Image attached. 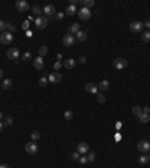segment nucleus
Wrapping results in <instances>:
<instances>
[{"instance_id":"obj_35","label":"nucleus","mask_w":150,"mask_h":168,"mask_svg":"<svg viewBox=\"0 0 150 168\" xmlns=\"http://www.w3.org/2000/svg\"><path fill=\"white\" fill-rule=\"evenodd\" d=\"M14 123V119H12L11 116H8V117H5V122H3V125H6V126H9V125H12Z\"/></svg>"},{"instance_id":"obj_47","label":"nucleus","mask_w":150,"mask_h":168,"mask_svg":"<svg viewBox=\"0 0 150 168\" xmlns=\"http://www.w3.org/2000/svg\"><path fill=\"white\" fill-rule=\"evenodd\" d=\"M3 126H5V125H3L2 122H0V132H2V131H3Z\"/></svg>"},{"instance_id":"obj_1","label":"nucleus","mask_w":150,"mask_h":168,"mask_svg":"<svg viewBox=\"0 0 150 168\" xmlns=\"http://www.w3.org/2000/svg\"><path fill=\"white\" fill-rule=\"evenodd\" d=\"M113 66H114L116 69L122 71V69H125L126 66H128V60H126V59H123V57H117V59H114V60H113Z\"/></svg>"},{"instance_id":"obj_22","label":"nucleus","mask_w":150,"mask_h":168,"mask_svg":"<svg viewBox=\"0 0 150 168\" xmlns=\"http://www.w3.org/2000/svg\"><path fill=\"white\" fill-rule=\"evenodd\" d=\"M11 87H12V80H11V78L3 80V83H2V89H3V90H9Z\"/></svg>"},{"instance_id":"obj_2","label":"nucleus","mask_w":150,"mask_h":168,"mask_svg":"<svg viewBox=\"0 0 150 168\" xmlns=\"http://www.w3.org/2000/svg\"><path fill=\"white\" fill-rule=\"evenodd\" d=\"M75 35H71V33H66V35L63 36V45L68 47V48H71V47L75 45Z\"/></svg>"},{"instance_id":"obj_16","label":"nucleus","mask_w":150,"mask_h":168,"mask_svg":"<svg viewBox=\"0 0 150 168\" xmlns=\"http://www.w3.org/2000/svg\"><path fill=\"white\" fill-rule=\"evenodd\" d=\"M33 66H35V69H38V71H42V69H44V59L38 56V57L33 60Z\"/></svg>"},{"instance_id":"obj_26","label":"nucleus","mask_w":150,"mask_h":168,"mask_svg":"<svg viewBox=\"0 0 150 168\" xmlns=\"http://www.w3.org/2000/svg\"><path fill=\"white\" fill-rule=\"evenodd\" d=\"M63 117H65V120H72L74 119V113L71 111V110H66L63 113Z\"/></svg>"},{"instance_id":"obj_18","label":"nucleus","mask_w":150,"mask_h":168,"mask_svg":"<svg viewBox=\"0 0 150 168\" xmlns=\"http://www.w3.org/2000/svg\"><path fill=\"white\" fill-rule=\"evenodd\" d=\"M98 89L102 90V92L108 90V89H110V81H108V80H102V81H101L99 84H98Z\"/></svg>"},{"instance_id":"obj_27","label":"nucleus","mask_w":150,"mask_h":168,"mask_svg":"<svg viewBox=\"0 0 150 168\" xmlns=\"http://www.w3.org/2000/svg\"><path fill=\"white\" fill-rule=\"evenodd\" d=\"M132 113L135 114L137 117H140L141 114H143V108H141V107H138V105H135L134 108H132Z\"/></svg>"},{"instance_id":"obj_44","label":"nucleus","mask_w":150,"mask_h":168,"mask_svg":"<svg viewBox=\"0 0 150 168\" xmlns=\"http://www.w3.org/2000/svg\"><path fill=\"white\" fill-rule=\"evenodd\" d=\"M143 113H144V114H149V113H150V108H149V107H144V108H143Z\"/></svg>"},{"instance_id":"obj_24","label":"nucleus","mask_w":150,"mask_h":168,"mask_svg":"<svg viewBox=\"0 0 150 168\" xmlns=\"http://www.w3.org/2000/svg\"><path fill=\"white\" fill-rule=\"evenodd\" d=\"M81 5H83V8L90 9V8H93V6H95V2H93V0H81Z\"/></svg>"},{"instance_id":"obj_41","label":"nucleus","mask_w":150,"mask_h":168,"mask_svg":"<svg viewBox=\"0 0 150 168\" xmlns=\"http://www.w3.org/2000/svg\"><path fill=\"white\" fill-rule=\"evenodd\" d=\"M60 68H62V62H56V63H54V71L57 72Z\"/></svg>"},{"instance_id":"obj_36","label":"nucleus","mask_w":150,"mask_h":168,"mask_svg":"<svg viewBox=\"0 0 150 168\" xmlns=\"http://www.w3.org/2000/svg\"><path fill=\"white\" fill-rule=\"evenodd\" d=\"M41 138V134H39L38 131H33L32 132V141H36V140H39Z\"/></svg>"},{"instance_id":"obj_37","label":"nucleus","mask_w":150,"mask_h":168,"mask_svg":"<svg viewBox=\"0 0 150 168\" xmlns=\"http://www.w3.org/2000/svg\"><path fill=\"white\" fill-rule=\"evenodd\" d=\"M63 17H65L63 12H57V14H56V20H57V21H60V20H63Z\"/></svg>"},{"instance_id":"obj_23","label":"nucleus","mask_w":150,"mask_h":168,"mask_svg":"<svg viewBox=\"0 0 150 168\" xmlns=\"http://www.w3.org/2000/svg\"><path fill=\"white\" fill-rule=\"evenodd\" d=\"M38 51H39V57H44V56L48 54V47L47 45H41L38 48Z\"/></svg>"},{"instance_id":"obj_43","label":"nucleus","mask_w":150,"mask_h":168,"mask_svg":"<svg viewBox=\"0 0 150 168\" xmlns=\"http://www.w3.org/2000/svg\"><path fill=\"white\" fill-rule=\"evenodd\" d=\"M86 60H87V59H86V57H84V56H81V57H80V59H78V62H80V63H81V65H84V63H86Z\"/></svg>"},{"instance_id":"obj_31","label":"nucleus","mask_w":150,"mask_h":168,"mask_svg":"<svg viewBox=\"0 0 150 168\" xmlns=\"http://www.w3.org/2000/svg\"><path fill=\"white\" fill-rule=\"evenodd\" d=\"M21 60H24V62H29V60H32V53L30 51H26L24 54L21 56Z\"/></svg>"},{"instance_id":"obj_49","label":"nucleus","mask_w":150,"mask_h":168,"mask_svg":"<svg viewBox=\"0 0 150 168\" xmlns=\"http://www.w3.org/2000/svg\"><path fill=\"white\" fill-rule=\"evenodd\" d=\"M2 119H3V113H2V111H0V120H2Z\"/></svg>"},{"instance_id":"obj_38","label":"nucleus","mask_w":150,"mask_h":168,"mask_svg":"<svg viewBox=\"0 0 150 168\" xmlns=\"http://www.w3.org/2000/svg\"><path fill=\"white\" fill-rule=\"evenodd\" d=\"M78 161H80V164H81V165H84V164H87V162H89V161H87V156H81Z\"/></svg>"},{"instance_id":"obj_17","label":"nucleus","mask_w":150,"mask_h":168,"mask_svg":"<svg viewBox=\"0 0 150 168\" xmlns=\"http://www.w3.org/2000/svg\"><path fill=\"white\" fill-rule=\"evenodd\" d=\"M75 60L74 59H66V60H63V66H65V68H66V69H74L75 68Z\"/></svg>"},{"instance_id":"obj_15","label":"nucleus","mask_w":150,"mask_h":168,"mask_svg":"<svg viewBox=\"0 0 150 168\" xmlns=\"http://www.w3.org/2000/svg\"><path fill=\"white\" fill-rule=\"evenodd\" d=\"M87 36H89L87 30H80V32L75 35V39H77L78 42H83V41H86V39H87Z\"/></svg>"},{"instance_id":"obj_8","label":"nucleus","mask_w":150,"mask_h":168,"mask_svg":"<svg viewBox=\"0 0 150 168\" xmlns=\"http://www.w3.org/2000/svg\"><path fill=\"white\" fill-rule=\"evenodd\" d=\"M78 17H80V20H83V21H87V20H90V17H92V11L87 9V8H81L78 11Z\"/></svg>"},{"instance_id":"obj_21","label":"nucleus","mask_w":150,"mask_h":168,"mask_svg":"<svg viewBox=\"0 0 150 168\" xmlns=\"http://www.w3.org/2000/svg\"><path fill=\"white\" fill-rule=\"evenodd\" d=\"M75 12L78 14V9H77L75 5H69L66 8V15H75Z\"/></svg>"},{"instance_id":"obj_5","label":"nucleus","mask_w":150,"mask_h":168,"mask_svg":"<svg viewBox=\"0 0 150 168\" xmlns=\"http://www.w3.org/2000/svg\"><path fill=\"white\" fill-rule=\"evenodd\" d=\"M62 80H63V77L60 72H51L48 75V83H51V84H59V83H62Z\"/></svg>"},{"instance_id":"obj_13","label":"nucleus","mask_w":150,"mask_h":168,"mask_svg":"<svg viewBox=\"0 0 150 168\" xmlns=\"http://www.w3.org/2000/svg\"><path fill=\"white\" fill-rule=\"evenodd\" d=\"M84 90L89 92V93H93V95H98V92H99V89H98V84H95V83L84 84Z\"/></svg>"},{"instance_id":"obj_45","label":"nucleus","mask_w":150,"mask_h":168,"mask_svg":"<svg viewBox=\"0 0 150 168\" xmlns=\"http://www.w3.org/2000/svg\"><path fill=\"white\" fill-rule=\"evenodd\" d=\"M143 24H144V27L150 29V20H147V21H146V23H143Z\"/></svg>"},{"instance_id":"obj_42","label":"nucleus","mask_w":150,"mask_h":168,"mask_svg":"<svg viewBox=\"0 0 150 168\" xmlns=\"http://www.w3.org/2000/svg\"><path fill=\"white\" fill-rule=\"evenodd\" d=\"M98 101H99L101 104H104V102H105V96H104V95H98Z\"/></svg>"},{"instance_id":"obj_29","label":"nucleus","mask_w":150,"mask_h":168,"mask_svg":"<svg viewBox=\"0 0 150 168\" xmlns=\"http://www.w3.org/2000/svg\"><path fill=\"white\" fill-rule=\"evenodd\" d=\"M15 30H17L15 24H12V23H6V32H9V33H14Z\"/></svg>"},{"instance_id":"obj_6","label":"nucleus","mask_w":150,"mask_h":168,"mask_svg":"<svg viewBox=\"0 0 150 168\" xmlns=\"http://www.w3.org/2000/svg\"><path fill=\"white\" fill-rule=\"evenodd\" d=\"M137 149L141 153H147V152H150V143L147 140H141V141H138V144H137Z\"/></svg>"},{"instance_id":"obj_20","label":"nucleus","mask_w":150,"mask_h":168,"mask_svg":"<svg viewBox=\"0 0 150 168\" xmlns=\"http://www.w3.org/2000/svg\"><path fill=\"white\" fill-rule=\"evenodd\" d=\"M80 30H81L80 29V24H77V23H72V24L69 26V33H71V35H77Z\"/></svg>"},{"instance_id":"obj_33","label":"nucleus","mask_w":150,"mask_h":168,"mask_svg":"<svg viewBox=\"0 0 150 168\" xmlns=\"http://www.w3.org/2000/svg\"><path fill=\"white\" fill-rule=\"evenodd\" d=\"M87 161H89V162H95V161H96V153H95V152H89Z\"/></svg>"},{"instance_id":"obj_28","label":"nucleus","mask_w":150,"mask_h":168,"mask_svg":"<svg viewBox=\"0 0 150 168\" xmlns=\"http://www.w3.org/2000/svg\"><path fill=\"white\" fill-rule=\"evenodd\" d=\"M140 122H141V123H149V122H150V116H149V114H144V113H143L141 116H140Z\"/></svg>"},{"instance_id":"obj_11","label":"nucleus","mask_w":150,"mask_h":168,"mask_svg":"<svg viewBox=\"0 0 150 168\" xmlns=\"http://www.w3.org/2000/svg\"><path fill=\"white\" fill-rule=\"evenodd\" d=\"M42 12L45 14V17H47V18H50V17L56 15V8H54L53 5H45L44 8H42Z\"/></svg>"},{"instance_id":"obj_19","label":"nucleus","mask_w":150,"mask_h":168,"mask_svg":"<svg viewBox=\"0 0 150 168\" xmlns=\"http://www.w3.org/2000/svg\"><path fill=\"white\" fill-rule=\"evenodd\" d=\"M138 162L141 164V165H146V164H149L150 162V156L147 153H143L141 156H138Z\"/></svg>"},{"instance_id":"obj_32","label":"nucleus","mask_w":150,"mask_h":168,"mask_svg":"<svg viewBox=\"0 0 150 168\" xmlns=\"http://www.w3.org/2000/svg\"><path fill=\"white\" fill-rule=\"evenodd\" d=\"M47 84H48V77H41L39 78V86L41 87H45Z\"/></svg>"},{"instance_id":"obj_7","label":"nucleus","mask_w":150,"mask_h":168,"mask_svg":"<svg viewBox=\"0 0 150 168\" xmlns=\"http://www.w3.org/2000/svg\"><path fill=\"white\" fill-rule=\"evenodd\" d=\"M12 39H14V35L9 33V32H6V30L0 35V42H2L3 45H9L12 42Z\"/></svg>"},{"instance_id":"obj_10","label":"nucleus","mask_w":150,"mask_h":168,"mask_svg":"<svg viewBox=\"0 0 150 168\" xmlns=\"http://www.w3.org/2000/svg\"><path fill=\"white\" fill-rule=\"evenodd\" d=\"M143 27H144V24H143L141 21H132L131 24H129V29H131L132 33H140L143 30Z\"/></svg>"},{"instance_id":"obj_46","label":"nucleus","mask_w":150,"mask_h":168,"mask_svg":"<svg viewBox=\"0 0 150 168\" xmlns=\"http://www.w3.org/2000/svg\"><path fill=\"white\" fill-rule=\"evenodd\" d=\"M0 168H9V165H6V164H2V165H0Z\"/></svg>"},{"instance_id":"obj_50","label":"nucleus","mask_w":150,"mask_h":168,"mask_svg":"<svg viewBox=\"0 0 150 168\" xmlns=\"http://www.w3.org/2000/svg\"><path fill=\"white\" fill-rule=\"evenodd\" d=\"M149 143H150V141H149Z\"/></svg>"},{"instance_id":"obj_14","label":"nucleus","mask_w":150,"mask_h":168,"mask_svg":"<svg viewBox=\"0 0 150 168\" xmlns=\"http://www.w3.org/2000/svg\"><path fill=\"white\" fill-rule=\"evenodd\" d=\"M77 152L80 153V155H87L90 150H89V144L87 143H80L77 147Z\"/></svg>"},{"instance_id":"obj_34","label":"nucleus","mask_w":150,"mask_h":168,"mask_svg":"<svg viewBox=\"0 0 150 168\" xmlns=\"http://www.w3.org/2000/svg\"><path fill=\"white\" fill-rule=\"evenodd\" d=\"M69 158L72 159V161H78V159L81 158V155L78 153V152H72V153H71V156H69Z\"/></svg>"},{"instance_id":"obj_12","label":"nucleus","mask_w":150,"mask_h":168,"mask_svg":"<svg viewBox=\"0 0 150 168\" xmlns=\"http://www.w3.org/2000/svg\"><path fill=\"white\" fill-rule=\"evenodd\" d=\"M6 57L9 60H18L20 59V50L18 48H9L6 53Z\"/></svg>"},{"instance_id":"obj_9","label":"nucleus","mask_w":150,"mask_h":168,"mask_svg":"<svg viewBox=\"0 0 150 168\" xmlns=\"http://www.w3.org/2000/svg\"><path fill=\"white\" fill-rule=\"evenodd\" d=\"M15 8H17L18 12H27L30 9V6H29V3L26 2V0H18V2L15 3Z\"/></svg>"},{"instance_id":"obj_39","label":"nucleus","mask_w":150,"mask_h":168,"mask_svg":"<svg viewBox=\"0 0 150 168\" xmlns=\"http://www.w3.org/2000/svg\"><path fill=\"white\" fill-rule=\"evenodd\" d=\"M29 26H30V21H29V20H26V21L23 23V29L24 30H29Z\"/></svg>"},{"instance_id":"obj_25","label":"nucleus","mask_w":150,"mask_h":168,"mask_svg":"<svg viewBox=\"0 0 150 168\" xmlns=\"http://www.w3.org/2000/svg\"><path fill=\"white\" fill-rule=\"evenodd\" d=\"M32 14L41 17V14H42V8H41V6H38V5H35L33 8H32Z\"/></svg>"},{"instance_id":"obj_4","label":"nucleus","mask_w":150,"mask_h":168,"mask_svg":"<svg viewBox=\"0 0 150 168\" xmlns=\"http://www.w3.org/2000/svg\"><path fill=\"white\" fill-rule=\"evenodd\" d=\"M35 24H36V27L39 29V30H42V29H45L48 26V18L47 17H36L35 18Z\"/></svg>"},{"instance_id":"obj_48","label":"nucleus","mask_w":150,"mask_h":168,"mask_svg":"<svg viewBox=\"0 0 150 168\" xmlns=\"http://www.w3.org/2000/svg\"><path fill=\"white\" fill-rule=\"evenodd\" d=\"M2 77H3V71L0 69V80H2Z\"/></svg>"},{"instance_id":"obj_3","label":"nucleus","mask_w":150,"mask_h":168,"mask_svg":"<svg viewBox=\"0 0 150 168\" xmlns=\"http://www.w3.org/2000/svg\"><path fill=\"white\" fill-rule=\"evenodd\" d=\"M24 150L27 152L29 155H32V156H33V155H36V153H38L39 147H38V144L35 143V141H30V143H27V144L24 146Z\"/></svg>"},{"instance_id":"obj_40","label":"nucleus","mask_w":150,"mask_h":168,"mask_svg":"<svg viewBox=\"0 0 150 168\" xmlns=\"http://www.w3.org/2000/svg\"><path fill=\"white\" fill-rule=\"evenodd\" d=\"M5 29H6V23L5 21H2V20H0V32H5Z\"/></svg>"},{"instance_id":"obj_51","label":"nucleus","mask_w":150,"mask_h":168,"mask_svg":"<svg viewBox=\"0 0 150 168\" xmlns=\"http://www.w3.org/2000/svg\"><path fill=\"white\" fill-rule=\"evenodd\" d=\"M149 156H150V155H149Z\"/></svg>"},{"instance_id":"obj_30","label":"nucleus","mask_w":150,"mask_h":168,"mask_svg":"<svg viewBox=\"0 0 150 168\" xmlns=\"http://www.w3.org/2000/svg\"><path fill=\"white\" fill-rule=\"evenodd\" d=\"M141 39H143V42H150V32L147 30V32H144L141 35Z\"/></svg>"}]
</instances>
